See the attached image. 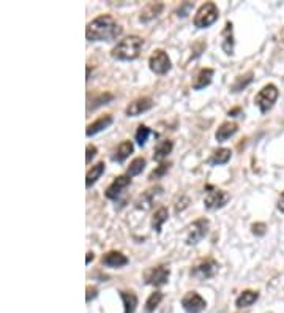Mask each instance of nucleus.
Returning a JSON list of instances; mask_svg holds the SVG:
<instances>
[{
    "label": "nucleus",
    "instance_id": "1",
    "mask_svg": "<svg viewBox=\"0 0 284 313\" xmlns=\"http://www.w3.org/2000/svg\"><path fill=\"white\" fill-rule=\"evenodd\" d=\"M122 32V25L111 14H101L87 24L86 38L89 41H114Z\"/></svg>",
    "mask_w": 284,
    "mask_h": 313
},
{
    "label": "nucleus",
    "instance_id": "2",
    "mask_svg": "<svg viewBox=\"0 0 284 313\" xmlns=\"http://www.w3.org/2000/svg\"><path fill=\"white\" fill-rule=\"evenodd\" d=\"M142 46H144V40L141 36L130 35L114 46L111 56L117 60H134L139 57Z\"/></svg>",
    "mask_w": 284,
    "mask_h": 313
},
{
    "label": "nucleus",
    "instance_id": "3",
    "mask_svg": "<svg viewBox=\"0 0 284 313\" xmlns=\"http://www.w3.org/2000/svg\"><path fill=\"white\" fill-rule=\"evenodd\" d=\"M219 16L218 6L213 2H207L204 5L199 6V10L196 11L194 16V25L197 29H207V27L212 25Z\"/></svg>",
    "mask_w": 284,
    "mask_h": 313
},
{
    "label": "nucleus",
    "instance_id": "4",
    "mask_svg": "<svg viewBox=\"0 0 284 313\" xmlns=\"http://www.w3.org/2000/svg\"><path fill=\"white\" fill-rule=\"evenodd\" d=\"M278 94H280L278 87L275 84H267V86H264L259 90V94L256 95V98H254V103H256V106L259 108V111L262 114L269 113L270 109L273 108L275 101H277V98H278Z\"/></svg>",
    "mask_w": 284,
    "mask_h": 313
},
{
    "label": "nucleus",
    "instance_id": "5",
    "mask_svg": "<svg viewBox=\"0 0 284 313\" xmlns=\"http://www.w3.org/2000/svg\"><path fill=\"white\" fill-rule=\"evenodd\" d=\"M171 277V271L168 266H157V268H150L144 272V280L147 285H152V287H163L169 282Z\"/></svg>",
    "mask_w": 284,
    "mask_h": 313
},
{
    "label": "nucleus",
    "instance_id": "6",
    "mask_svg": "<svg viewBox=\"0 0 284 313\" xmlns=\"http://www.w3.org/2000/svg\"><path fill=\"white\" fill-rule=\"evenodd\" d=\"M218 263L213 260V258H205V260L199 261L193 269H191V275L197 280H207L212 279L218 272Z\"/></svg>",
    "mask_w": 284,
    "mask_h": 313
},
{
    "label": "nucleus",
    "instance_id": "7",
    "mask_svg": "<svg viewBox=\"0 0 284 313\" xmlns=\"http://www.w3.org/2000/svg\"><path fill=\"white\" fill-rule=\"evenodd\" d=\"M208 226L210 222L207 218H197L196 222H193L188 228V234H187V244L188 245H196L200 242L208 233Z\"/></svg>",
    "mask_w": 284,
    "mask_h": 313
},
{
    "label": "nucleus",
    "instance_id": "8",
    "mask_svg": "<svg viewBox=\"0 0 284 313\" xmlns=\"http://www.w3.org/2000/svg\"><path fill=\"white\" fill-rule=\"evenodd\" d=\"M149 67L155 75H166L171 70V59L168 56V52L163 49L155 51L149 59Z\"/></svg>",
    "mask_w": 284,
    "mask_h": 313
},
{
    "label": "nucleus",
    "instance_id": "9",
    "mask_svg": "<svg viewBox=\"0 0 284 313\" xmlns=\"http://www.w3.org/2000/svg\"><path fill=\"white\" fill-rule=\"evenodd\" d=\"M182 307L187 313H200L207 307V302L202 296H200V294H197L194 291H189L183 296Z\"/></svg>",
    "mask_w": 284,
    "mask_h": 313
},
{
    "label": "nucleus",
    "instance_id": "10",
    "mask_svg": "<svg viewBox=\"0 0 284 313\" xmlns=\"http://www.w3.org/2000/svg\"><path fill=\"white\" fill-rule=\"evenodd\" d=\"M208 190L210 191L207 193V196L204 199V206L207 210L221 209L229 201V198H231L224 190H218V188H212V187H208Z\"/></svg>",
    "mask_w": 284,
    "mask_h": 313
},
{
    "label": "nucleus",
    "instance_id": "11",
    "mask_svg": "<svg viewBox=\"0 0 284 313\" xmlns=\"http://www.w3.org/2000/svg\"><path fill=\"white\" fill-rule=\"evenodd\" d=\"M153 100L149 98V97H144V98H137L134 101H131L130 105L125 108V114L128 117H136V116H141L142 113L149 111V109L153 108Z\"/></svg>",
    "mask_w": 284,
    "mask_h": 313
},
{
    "label": "nucleus",
    "instance_id": "12",
    "mask_svg": "<svg viewBox=\"0 0 284 313\" xmlns=\"http://www.w3.org/2000/svg\"><path fill=\"white\" fill-rule=\"evenodd\" d=\"M130 183H131V177L128 176V174H126V176H118V177H115L114 182L106 190V198L107 199H117L118 196L122 195V191L128 185H130Z\"/></svg>",
    "mask_w": 284,
    "mask_h": 313
},
{
    "label": "nucleus",
    "instance_id": "13",
    "mask_svg": "<svg viewBox=\"0 0 284 313\" xmlns=\"http://www.w3.org/2000/svg\"><path fill=\"white\" fill-rule=\"evenodd\" d=\"M101 263L106 268H111V269H120L123 266H126L130 263V260L122 253V252H107L103 258H101Z\"/></svg>",
    "mask_w": 284,
    "mask_h": 313
},
{
    "label": "nucleus",
    "instance_id": "14",
    "mask_svg": "<svg viewBox=\"0 0 284 313\" xmlns=\"http://www.w3.org/2000/svg\"><path fill=\"white\" fill-rule=\"evenodd\" d=\"M221 38H223V41H221V48H223V51L227 54V56H232V54H234V44H235V41H234V25H232L231 21H227V22H226L224 29H223V32H221Z\"/></svg>",
    "mask_w": 284,
    "mask_h": 313
},
{
    "label": "nucleus",
    "instance_id": "15",
    "mask_svg": "<svg viewBox=\"0 0 284 313\" xmlns=\"http://www.w3.org/2000/svg\"><path fill=\"white\" fill-rule=\"evenodd\" d=\"M237 132H239V125L235 122H224L219 125V128L215 133V138L218 143H224L229 140V138H232Z\"/></svg>",
    "mask_w": 284,
    "mask_h": 313
},
{
    "label": "nucleus",
    "instance_id": "16",
    "mask_svg": "<svg viewBox=\"0 0 284 313\" xmlns=\"http://www.w3.org/2000/svg\"><path fill=\"white\" fill-rule=\"evenodd\" d=\"M161 193H163V188H161V187H155V188L147 190L145 193H142L139 199H137L136 207H137V209H144V210L150 209L152 204H153L155 196H157V195H161Z\"/></svg>",
    "mask_w": 284,
    "mask_h": 313
},
{
    "label": "nucleus",
    "instance_id": "17",
    "mask_svg": "<svg viewBox=\"0 0 284 313\" xmlns=\"http://www.w3.org/2000/svg\"><path fill=\"white\" fill-rule=\"evenodd\" d=\"M112 124V116H103V117H99L98 121H95L94 124H90V125H87V130H86V135L90 138V136H95L96 133H99V132H103V130H106V128Z\"/></svg>",
    "mask_w": 284,
    "mask_h": 313
},
{
    "label": "nucleus",
    "instance_id": "18",
    "mask_svg": "<svg viewBox=\"0 0 284 313\" xmlns=\"http://www.w3.org/2000/svg\"><path fill=\"white\" fill-rule=\"evenodd\" d=\"M213 70L212 68H202L199 73H197V76L193 82V89L194 90H202L205 89L207 86H210V82H212V78H213Z\"/></svg>",
    "mask_w": 284,
    "mask_h": 313
},
{
    "label": "nucleus",
    "instance_id": "19",
    "mask_svg": "<svg viewBox=\"0 0 284 313\" xmlns=\"http://www.w3.org/2000/svg\"><path fill=\"white\" fill-rule=\"evenodd\" d=\"M134 151V146L131 141H123L118 144V147L115 149L114 155H112V161H117V163H122L125 161L128 156H130Z\"/></svg>",
    "mask_w": 284,
    "mask_h": 313
},
{
    "label": "nucleus",
    "instance_id": "20",
    "mask_svg": "<svg viewBox=\"0 0 284 313\" xmlns=\"http://www.w3.org/2000/svg\"><path fill=\"white\" fill-rule=\"evenodd\" d=\"M172 149H174V143L171 140L161 141L153 151V160L155 161H163L164 158H168V155L172 152Z\"/></svg>",
    "mask_w": 284,
    "mask_h": 313
},
{
    "label": "nucleus",
    "instance_id": "21",
    "mask_svg": "<svg viewBox=\"0 0 284 313\" xmlns=\"http://www.w3.org/2000/svg\"><path fill=\"white\" fill-rule=\"evenodd\" d=\"M259 299V293L258 291H253V290H245L239 298L235 301V306L239 309H245V307H250L253 304Z\"/></svg>",
    "mask_w": 284,
    "mask_h": 313
},
{
    "label": "nucleus",
    "instance_id": "22",
    "mask_svg": "<svg viewBox=\"0 0 284 313\" xmlns=\"http://www.w3.org/2000/svg\"><path fill=\"white\" fill-rule=\"evenodd\" d=\"M232 156V152L231 149H226V147H221V149H218L212 154V156L208 158V164H212V166H218V164H226L229 160H231Z\"/></svg>",
    "mask_w": 284,
    "mask_h": 313
},
{
    "label": "nucleus",
    "instance_id": "23",
    "mask_svg": "<svg viewBox=\"0 0 284 313\" xmlns=\"http://www.w3.org/2000/svg\"><path fill=\"white\" fill-rule=\"evenodd\" d=\"M104 168H106L104 161H99V163L95 164V166H92V169L87 172V176H86V187L87 188H90L99 177H101V174L104 172Z\"/></svg>",
    "mask_w": 284,
    "mask_h": 313
},
{
    "label": "nucleus",
    "instance_id": "24",
    "mask_svg": "<svg viewBox=\"0 0 284 313\" xmlns=\"http://www.w3.org/2000/svg\"><path fill=\"white\" fill-rule=\"evenodd\" d=\"M163 11V3H149L147 6L144 8V10L141 11V21L142 22H147L150 19H153V17H157L160 13Z\"/></svg>",
    "mask_w": 284,
    "mask_h": 313
},
{
    "label": "nucleus",
    "instance_id": "25",
    "mask_svg": "<svg viewBox=\"0 0 284 313\" xmlns=\"http://www.w3.org/2000/svg\"><path fill=\"white\" fill-rule=\"evenodd\" d=\"M169 218V210L166 207H160L157 212L153 214V218H152V228L157 231L158 234L161 233V226L164 222H168Z\"/></svg>",
    "mask_w": 284,
    "mask_h": 313
},
{
    "label": "nucleus",
    "instance_id": "26",
    "mask_svg": "<svg viewBox=\"0 0 284 313\" xmlns=\"http://www.w3.org/2000/svg\"><path fill=\"white\" fill-rule=\"evenodd\" d=\"M120 298L123 301L125 313H134L137 307V296L133 291H120Z\"/></svg>",
    "mask_w": 284,
    "mask_h": 313
},
{
    "label": "nucleus",
    "instance_id": "27",
    "mask_svg": "<svg viewBox=\"0 0 284 313\" xmlns=\"http://www.w3.org/2000/svg\"><path fill=\"white\" fill-rule=\"evenodd\" d=\"M254 75H253V71H248V73H245V75H242V76H239V78H235V81H234V84L231 86V92H234V94H237V92H240V90H243V89H246L248 87L251 82H253V78Z\"/></svg>",
    "mask_w": 284,
    "mask_h": 313
},
{
    "label": "nucleus",
    "instance_id": "28",
    "mask_svg": "<svg viewBox=\"0 0 284 313\" xmlns=\"http://www.w3.org/2000/svg\"><path fill=\"white\" fill-rule=\"evenodd\" d=\"M145 164H147V161H145V158H142V156H137V158H134L130 166H128V176L133 177V176H139V174L144 171Z\"/></svg>",
    "mask_w": 284,
    "mask_h": 313
},
{
    "label": "nucleus",
    "instance_id": "29",
    "mask_svg": "<svg viewBox=\"0 0 284 313\" xmlns=\"http://www.w3.org/2000/svg\"><path fill=\"white\" fill-rule=\"evenodd\" d=\"M161 299H163V293H160V291L152 293L149 296V299H147V302H145V313H153L155 309L160 306Z\"/></svg>",
    "mask_w": 284,
    "mask_h": 313
},
{
    "label": "nucleus",
    "instance_id": "30",
    "mask_svg": "<svg viewBox=\"0 0 284 313\" xmlns=\"http://www.w3.org/2000/svg\"><path fill=\"white\" fill-rule=\"evenodd\" d=\"M150 135H152V130H150L149 127L139 125V128H137V132H136V143L139 144V146H144L145 143H147Z\"/></svg>",
    "mask_w": 284,
    "mask_h": 313
},
{
    "label": "nucleus",
    "instance_id": "31",
    "mask_svg": "<svg viewBox=\"0 0 284 313\" xmlns=\"http://www.w3.org/2000/svg\"><path fill=\"white\" fill-rule=\"evenodd\" d=\"M171 168V163H161L160 166H157V169H153L149 176V180H157V179H161L164 174H166Z\"/></svg>",
    "mask_w": 284,
    "mask_h": 313
},
{
    "label": "nucleus",
    "instance_id": "32",
    "mask_svg": "<svg viewBox=\"0 0 284 313\" xmlns=\"http://www.w3.org/2000/svg\"><path fill=\"white\" fill-rule=\"evenodd\" d=\"M189 206V198L185 196V195H182L180 196V201H176V204H174V209H176V214L182 212L183 209H187Z\"/></svg>",
    "mask_w": 284,
    "mask_h": 313
},
{
    "label": "nucleus",
    "instance_id": "33",
    "mask_svg": "<svg viewBox=\"0 0 284 313\" xmlns=\"http://www.w3.org/2000/svg\"><path fill=\"white\" fill-rule=\"evenodd\" d=\"M265 229H267V226H265V223H254L251 226V231L254 236H264L265 234Z\"/></svg>",
    "mask_w": 284,
    "mask_h": 313
},
{
    "label": "nucleus",
    "instance_id": "34",
    "mask_svg": "<svg viewBox=\"0 0 284 313\" xmlns=\"http://www.w3.org/2000/svg\"><path fill=\"white\" fill-rule=\"evenodd\" d=\"M96 152H98L96 147H95V146H92V144H89V146H87V149H86V161L90 163L92 158H95Z\"/></svg>",
    "mask_w": 284,
    "mask_h": 313
},
{
    "label": "nucleus",
    "instance_id": "35",
    "mask_svg": "<svg viewBox=\"0 0 284 313\" xmlns=\"http://www.w3.org/2000/svg\"><path fill=\"white\" fill-rule=\"evenodd\" d=\"M96 288H90V287H87V298H86V301L87 302H90L92 299H95L96 298Z\"/></svg>",
    "mask_w": 284,
    "mask_h": 313
},
{
    "label": "nucleus",
    "instance_id": "36",
    "mask_svg": "<svg viewBox=\"0 0 284 313\" xmlns=\"http://www.w3.org/2000/svg\"><path fill=\"white\" fill-rule=\"evenodd\" d=\"M278 210H281V212H284V191L280 195V199H278Z\"/></svg>",
    "mask_w": 284,
    "mask_h": 313
},
{
    "label": "nucleus",
    "instance_id": "37",
    "mask_svg": "<svg viewBox=\"0 0 284 313\" xmlns=\"http://www.w3.org/2000/svg\"><path fill=\"white\" fill-rule=\"evenodd\" d=\"M239 114H242V109L240 108H234V109H231V111H229V116H231V117H237Z\"/></svg>",
    "mask_w": 284,
    "mask_h": 313
},
{
    "label": "nucleus",
    "instance_id": "38",
    "mask_svg": "<svg viewBox=\"0 0 284 313\" xmlns=\"http://www.w3.org/2000/svg\"><path fill=\"white\" fill-rule=\"evenodd\" d=\"M94 260H95V253H94V252H89V253H87V258H86V263L90 264Z\"/></svg>",
    "mask_w": 284,
    "mask_h": 313
}]
</instances>
